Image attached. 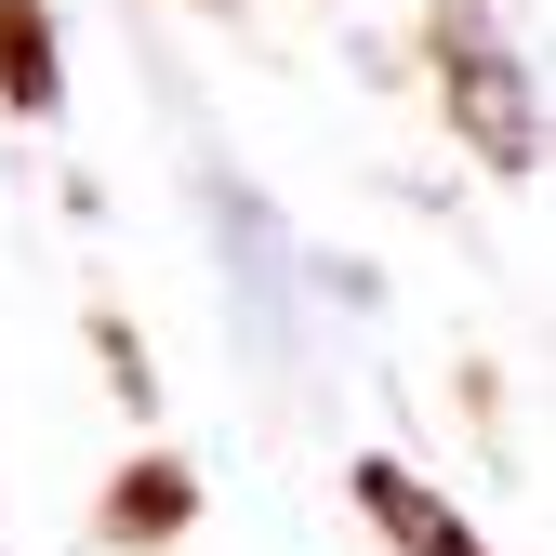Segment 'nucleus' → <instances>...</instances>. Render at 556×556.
Segmentation results:
<instances>
[{"label": "nucleus", "instance_id": "1", "mask_svg": "<svg viewBox=\"0 0 556 556\" xmlns=\"http://www.w3.org/2000/svg\"><path fill=\"white\" fill-rule=\"evenodd\" d=\"M425 66H438L451 132H464L491 173H543V93H530V66L504 53L491 0H438V14H425Z\"/></svg>", "mask_w": 556, "mask_h": 556}, {"label": "nucleus", "instance_id": "2", "mask_svg": "<svg viewBox=\"0 0 556 556\" xmlns=\"http://www.w3.org/2000/svg\"><path fill=\"white\" fill-rule=\"evenodd\" d=\"M358 517H371L397 556H491V543H477V530H464V517L425 491V477H410V464H384V451L358 464Z\"/></svg>", "mask_w": 556, "mask_h": 556}, {"label": "nucleus", "instance_id": "3", "mask_svg": "<svg viewBox=\"0 0 556 556\" xmlns=\"http://www.w3.org/2000/svg\"><path fill=\"white\" fill-rule=\"evenodd\" d=\"M0 106H14V119H53L66 106V53H53L40 0H0Z\"/></svg>", "mask_w": 556, "mask_h": 556}, {"label": "nucleus", "instance_id": "4", "mask_svg": "<svg viewBox=\"0 0 556 556\" xmlns=\"http://www.w3.org/2000/svg\"><path fill=\"white\" fill-rule=\"evenodd\" d=\"M186 517H199V477H186L173 451H147V464L106 491V543H173Z\"/></svg>", "mask_w": 556, "mask_h": 556}, {"label": "nucleus", "instance_id": "5", "mask_svg": "<svg viewBox=\"0 0 556 556\" xmlns=\"http://www.w3.org/2000/svg\"><path fill=\"white\" fill-rule=\"evenodd\" d=\"M93 344H106V384H119L132 410H160V371H147V344H132L119 318H93Z\"/></svg>", "mask_w": 556, "mask_h": 556}]
</instances>
